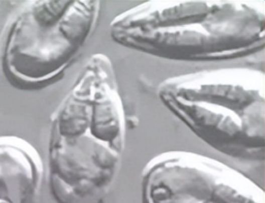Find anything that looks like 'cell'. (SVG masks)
<instances>
[{
	"mask_svg": "<svg viewBox=\"0 0 265 203\" xmlns=\"http://www.w3.org/2000/svg\"><path fill=\"white\" fill-rule=\"evenodd\" d=\"M126 122L113 62L95 53L50 119L45 170L56 203H106L122 165Z\"/></svg>",
	"mask_w": 265,
	"mask_h": 203,
	"instance_id": "1",
	"label": "cell"
},
{
	"mask_svg": "<svg viewBox=\"0 0 265 203\" xmlns=\"http://www.w3.org/2000/svg\"><path fill=\"white\" fill-rule=\"evenodd\" d=\"M112 41L180 62L233 60L263 51L265 3L257 0H149L114 17Z\"/></svg>",
	"mask_w": 265,
	"mask_h": 203,
	"instance_id": "2",
	"label": "cell"
},
{
	"mask_svg": "<svg viewBox=\"0 0 265 203\" xmlns=\"http://www.w3.org/2000/svg\"><path fill=\"white\" fill-rule=\"evenodd\" d=\"M163 105L199 139L230 158L263 162L265 74L218 68L171 76L158 86Z\"/></svg>",
	"mask_w": 265,
	"mask_h": 203,
	"instance_id": "3",
	"label": "cell"
},
{
	"mask_svg": "<svg viewBox=\"0 0 265 203\" xmlns=\"http://www.w3.org/2000/svg\"><path fill=\"white\" fill-rule=\"evenodd\" d=\"M102 14L98 0H33L7 26L0 49L6 81L23 91L59 82L80 59Z\"/></svg>",
	"mask_w": 265,
	"mask_h": 203,
	"instance_id": "4",
	"label": "cell"
},
{
	"mask_svg": "<svg viewBox=\"0 0 265 203\" xmlns=\"http://www.w3.org/2000/svg\"><path fill=\"white\" fill-rule=\"evenodd\" d=\"M142 203H265L261 186L240 170L202 153L164 151L141 173Z\"/></svg>",
	"mask_w": 265,
	"mask_h": 203,
	"instance_id": "5",
	"label": "cell"
},
{
	"mask_svg": "<svg viewBox=\"0 0 265 203\" xmlns=\"http://www.w3.org/2000/svg\"><path fill=\"white\" fill-rule=\"evenodd\" d=\"M45 176L35 146L18 136H0V203H38Z\"/></svg>",
	"mask_w": 265,
	"mask_h": 203,
	"instance_id": "6",
	"label": "cell"
},
{
	"mask_svg": "<svg viewBox=\"0 0 265 203\" xmlns=\"http://www.w3.org/2000/svg\"><path fill=\"white\" fill-rule=\"evenodd\" d=\"M0 4H2V3H0Z\"/></svg>",
	"mask_w": 265,
	"mask_h": 203,
	"instance_id": "7",
	"label": "cell"
}]
</instances>
